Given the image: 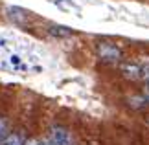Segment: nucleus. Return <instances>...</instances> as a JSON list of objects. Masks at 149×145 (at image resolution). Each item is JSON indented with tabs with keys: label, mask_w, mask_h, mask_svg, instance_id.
Wrapping results in <instances>:
<instances>
[{
	"label": "nucleus",
	"mask_w": 149,
	"mask_h": 145,
	"mask_svg": "<svg viewBox=\"0 0 149 145\" xmlns=\"http://www.w3.org/2000/svg\"><path fill=\"white\" fill-rule=\"evenodd\" d=\"M50 143L52 145H74L72 143V138L68 134L66 129H63V127H54V129L50 130Z\"/></svg>",
	"instance_id": "2"
},
{
	"label": "nucleus",
	"mask_w": 149,
	"mask_h": 145,
	"mask_svg": "<svg viewBox=\"0 0 149 145\" xmlns=\"http://www.w3.org/2000/svg\"><path fill=\"white\" fill-rule=\"evenodd\" d=\"M24 145H41V143H39L37 140H28V142H26Z\"/></svg>",
	"instance_id": "9"
},
{
	"label": "nucleus",
	"mask_w": 149,
	"mask_h": 145,
	"mask_svg": "<svg viewBox=\"0 0 149 145\" xmlns=\"http://www.w3.org/2000/svg\"><path fill=\"white\" fill-rule=\"evenodd\" d=\"M42 145H52V143H50V140H46V142H44Z\"/></svg>",
	"instance_id": "11"
},
{
	"label": "nucleus",
	"mask_w": 149,
	"mask_h": 145,
	"mask_svg": "<svg viewBox=\"0 0 149 145\" xmlns=\"http://www.w3.org/2000/svg\"><path fill=\"white\" fill-rule=\"evenodd\" d=\"M48 33L52 37H59V39H65V37H70L74 35V31L70 30L68 26H61V24H52L48 28Z\"/></svg>",
	"instance_id": "4"
},
{
	"label": "nucleus",
	"mask_w": 149,
	"mask_h": 145,
	"mask_svg": "<svg viewBox=\"0 0 149 145\" xmlns=\"http://www.w3.org/2000/svg\"><path fill=\"white\" fill-rule=\"evenodd\" d=\"M9 59H11V65H15V66L20 65V57H19V55H11Z\"/></svg>",
	"instance_id": "8"
},
{
	"label": "nucleus",
	"mask_w": 149,
	"mask_h": 145,
	"mask_svg": "<svg viewBox=\"0 0 149 145\" xmlns=\"http://www.w3.org/2000/svg\"><path fill=\"white\" fill-rule=\"evenodd\" d=\"M144 79H146V81H147V85H149V72H147V74H146V75H144Z\"/></svg>",
	"instance_id": "10"
},
{
	"label": "nucleus",
	"mask_w": 149,
	"mask_h": 145,
	"mask_svg": "<svg viewBox=\"0 0 149 145\" xmlns=\"http://www.w3.org/2000/svg\"><path fill=\"white\" fill-rule=\"evenodd\" d=\"M120 70H122V74L127 79H144V70H142V66L134 65V62H123V65L120 66Z\"/></svg>",
	"instance_id": "3"
},
{
	"label": "nucleus",
	"mask_w": 149,
	"mask_h": 145,
	"mask_svg": "<svg viewBox=\"0 0 149 145\" xmlns=\"http://www.w3.org/2000/svg\"><path fill=\"white\" fill-rule=\"evenodd\" d=\"M98 55H100V59L105 61V62H118L122 59L120 48L114 46V44H109V42H101L98 46Z\"/></svg>",
	"instance_id": "1"
},
{
	"label": "nucleus",
	"mask_w": 149,
	"mask_h": 145,
	"mask_svg": "<svg viewBox=\"0 0 149 145\" xmlns=\"http://www.w3.org/2000/svg\"><path fill=\"white\" fill-rule=\"evenodd\" d=\"M24 143L26 142L22 140V136H19V134H15V132H13V134H9L8 138H6L2 145H24Z\"/></svg>",
	"instance_id": "6"
},
{
	"label": "nucleus",
	"mask_w": 149,
	"mask_h": 145,
	"mask_svg": "<svg viewBox=\"0 0 149 145\" xmlns=\"http://www.w3.org/2000/svg\"><path fill=\"white\" fill-rule=\"evenodd\" d=\"M6 132H8V125H6L4 119H0V143H4V140H6Z\"/></svg>",
	"instance_id": "7"
},
{
	"label": "nucleus",
	"mask_w": 149,
	"mask_h": 145,
	"mask_svg": "<svg viewBox=\"0 0 149 145\" xmlns=\"http://www.w3.org/2000/svg\"><path fill=\"white\" fill-rule=\"evenodd\" d=\"M8 15H9L11 20L17 22V24H24V22L28 20L26 11L20 9V8H17V6H9V8H8Z\"/></svg>",
	"instance_id": "5"
}]
</instances>
